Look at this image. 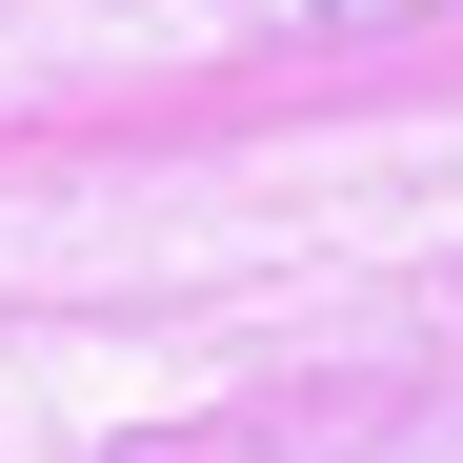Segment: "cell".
Listing matches in <instances>:
<instances>
[{
  "label": "cell",
  "mask_w": 463,
  "mask_h": 463,
  "mask_svg": "<svg viewBox=\"0 0 463 463\" xmlns=\"http://www.w3.org/2000/svg\"><path fill=\"white\" fill-rule=\"evenodd\" d=\"M242 21H383V0H242Z\"/></svg>",
  "instance_id": "cell-1"
}]
</instances>
